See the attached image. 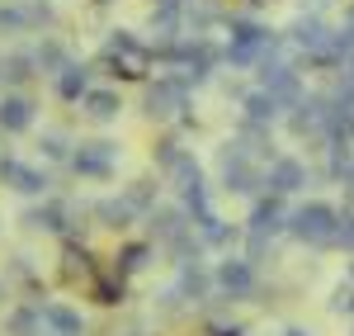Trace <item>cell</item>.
<instances>
[{
    "label": "cell",
    "mask_w": 354,
    "mask_h": 336,
    "mask_svg": "<svg viewBox=\"0 0 354 336\" xmlns=\"http://www.w3.org/2000/svg\"><path fill=\"white\" fill-rule=\"evenodd\" d=\"M288 237H298L302 247H335V237H340V213L322 204V199H312V204H302L288 213Z\"/></svg>",
    "instance_id": "cell-1"
},
{
    "label": "cell",
    "mask_w": 354,
    "mask_h": 336,
    "mask_svg": "<svg viewBox=\"0 0 354 336\" xmlns=\"http://www.w3.org/2000/svg\"><path fill=\"white\" fill-rule=\"evenodd\" d=\"M218 166H222V190H227V195H260V190H265V166H260L255 157H245V147L236 138L222 142Z\"/></svg>",
    "instance_id": "cell-2"
},
{
    "label": "cell",
    "mask_w": 354,
    "mask_h": 336,
    "mask_svg": "<svg viewBox=\"0 0 354 336\" xmlns=\"http://www.w3.org/2000/svg\"><path fill=\"white\" fill-rule=\"evenodd\" d=\"M100 62L118 67V76H147V67H151L156 57H151V48H147L142 38H133L128 28H113L109 38H104V53H100Z\"/></svg>",
    "instance_id": "cell-3"
},
{
    "label": "cell",
    "mask_w": 354,
    "mask_h": 336,
    "mask_svg": "<svg viewBox=\"0 0 354 336\" xmlns=\"http://www.w3.org/2000/svg\"><path fill=\"white\" fill-rule=\"evenodd\" d=\"M189 109V81L185 76H156L142 90V114L147 118H175Z\"/></svg>",
    "instance_id": "cell-4"
},
{
    "label": "cell",
    "mask_w": 354,
    "mask_h": 336,
    "mask_svg": "<svg viewBox=\"0 0 354 336\" xmlns=\"http://www.w3.org/2000/svg\"><path fill=\"white\" fill-rule=\"evenodd\" d=\"M255 71H260V90H270L274 100L283 105V114H288V109L302 100V76H298V67H288V62H279V57H265Z\"/></svg>",
    "instance_id": "cell-5"
},
{
    "label": "cell",
    "mask_w": 354,
    "mask_h": 336,
    "mask_svg": "<svg viewBox=\"0 0 354 336\" xmlns=\"http://www.w3.org/2000/svg\"><path fill=\"white\" fill-rule=\"evenodd\" d=\"M113 166H118V142H109V138L81 142L76 157H71V170H76L81 180H109Z\"/></svg>",
    "instance_id": "cell-6"
},
{
    "label": "cell",
    "mask_w": 354,
    "mask_h": 336,
    "mask_svg": "<svg viewBox=\"0 0 354 336\" xmlns=\"http://www.w3.org/2000/svg\"><path fill=\"white\" fill-rule=\"evenodd\" d=\"M283 33H288V43H293L298 53H307V57H322V53L330 48V33H335V28H330L326 19H322V15H298L293 24L283 28Z\"/></svg>",
    "instance_id": "cell-7"
},
{
    "label": "cell",
    "mask_w": 354,
    "mask_h": 336,
    "mask_svg": "<svg viewBox=\"0 0 354 336\" xmlns=\"http://www.w3.org/2000/svg\"><path fill=\"white\" fill-rule=\"evenodd\" d=\"M189 227H194V218L185 209H175V204H161V209L147 213V232H151V242H161V247H175Z\"/></svg>",
    "instance_id": "cell-8"
},
{
    "label": "cell",
    "mask_w": 354,
    "mask_h": 336,
    "mask_svg": "<svg viewBox=\"0 0 354 336\" xmlns=\"http://www.w3.org/2000/svg\"><path fill=\"white\" fill-rule=\"evenodd\" d=\"M213 280L227 299H250L255 294V265L245 260V256H227L218 270H213Z\"/></svg>",
    "instance_id": "cell-9"
},
{
    "label": "cell",
    "mask_w": 354,
    "mask_h": 336,
    "mask_svg": "<svg viewBox=\"0 0 354 336\" xmlns=\"http://www.w3.org/2000/svg\"><path fill=\"white\" fill-rule=\"evenodd\" d=\"M0 180H5L15 195H28V199L48 195V185H53L38 166H28V161H19V157H0Z\"/></svg>",
    "instance_id": "cell-10"
},
{
    "label": "cell",
    "mask_w": 354,
    "mask_h": 336,
    "mask_svg": "<svg viewBox=\"0 0 354 336\" xmlns=\"http://www.w3.org/2000/svg\"><path fill=\"white\" fill-rule=\"evenodd\" d=\"M245 232H255V237H279V232H288V209H283V195L255 199Z\"/></svg>",
    "instance_id": "cell-11"
},
{
    "label": "cell",
    "mask_w": 354,
    "mask_h": 336,
    "mask_svg": "<svg viewBox=\"0 0 354 336\" xmlns=\"http://www.w3.org/2000/svg\"><path fill=\"white\" fill-rule=\"evenodd\" d=\"M265 190H270V195H298V190H307V161L279 157V161L265 170Z\"/></svg>",
    "instance_id": "cell-12"
},
{
    "label": "cell",
    "mask_w": 354,
    "mask_h": 336,
    "mask_svg": "<svg viewBox=\"0 0 354 336\" xmlns=\"http://www.w3.org/2000/svg\"><path fill=\"white\" fill-rule=\"evenodd\" d=\"M33 114H38V105H33L28 95L5 90V95H0V133H28V128H33Z\"/></svg>",
    "instance_id": "cell-13"
},
{
    "label": "cell",
    "mask_w": 354,
    "mask_h": 336,
    "mask_svg": "<svg viewBox=\"0 0 354 336\" xmlns=\"http://www.w3.org/2000/svg\"><path fill=\"white\" fill-rule=\"evenodd\" d=\"M19 223H24L28 232H66V227H71V204H62V199H48V204L28 209Z\"/></svg>",
    "instance_id": "cell-14"
},
{
    "label": "cell",
    "mask_w": 354,
    "mask_h": 336,
    "mask_svg": "<svg viewBox=\"0 0 354 336\" xmlns=\"http://www.w3.org/2000/svg\"><path fill=\"white\" fill-rule=\"evenodd\" d=\"M213 284H218V280L203 270V260H185V265H180V280H175V289H180L189 303H203V299L213 294Z\"/></svg>",
    "instance_id": "cell-15"
},
{
    "label": "cell",
    "mask_w": 354,
    "mask_h": 336,
    "mask_svg": "<svg viewBox=\"0 0 354 336\" xmlns=\"http://www.w3.org/2000/svg\"><path fill=\"white\" fill-rule=\"evenodd\" d=\"M241 114H245V123H260V128H274V118L283 114V105L274 100L270 90H245V95H241Z\"/></svg>",
    "instance_id": "cell-16"
},
{
    "label": "cell",
    "mask_w": 354,
    "mask_h": 336,
    "mask_svg": "<svg viewBox=\"0 0 354 336\" xmlns=\"http://www.w3.org/2000/svg\"><path fill=\"white\" fill-rule=\"evenodd\" d=\"M90 218H95L100 227H109V232H123V227L133 223V204H128V199L104 195V199H95V204H90Z\"/></svg>",
    "instance_id": "cell-17"
},
{
    "label": "cell",
    "mask_w": 354,
    "mask_h": 336,
    "mask_svg": "<svg viewBox=\"0 0 354 336\" xmlns=\"http://www.w3.org/2000/svg\"><path fill=\"white\" fill-rule=\"evenodd\" d=\"M151 33H156V48L180 43V33H185V5H156L151 10Z\"/></svg>",
    "instance_id": "cell-18"
},
{
    "label": "cell",
    "mask_w": 354,
    "mask_h": 336,
    "mask_svg": "<svg viewBox=\"0 0 354 336\" xmlns=\"http://www.w3.org/2000/svg\"><path fill=\"white\" fill-rule=\"evenodd\" d=\"M43 327L53 336H85V317L76 308H66V303H48L43 308Z\"/></svg>",
    "instance_id": "cell-19"
},
{
    "label": "cell",
    "mask_w": 354,
    "mask_h": 336,
    "mask_svg": "<svg viewBox=\"0 0 354 336\" xmlns=\"http://www.w3.org/2000/svg\"><path fill=\"white\" fill-rule=\"evenodd\" d=\"M81 109L90 114L95 123H109V118H118V109H123V95H118V90H104V85H95V90L81 100Z\"/></svg>",
    "instance_id": "cell-20"
},
{
    "label": "cell",
    "mask_w": 354,
    "mask_h": 336,
    "mask_svg": "<svg viewBox=\"0 0 354 336\" xmlns=\"http://www.w3.org/2000/svg\"><path fill=\"white\" fill-rule=\"evenodd\" d=\"M90 71H95V67H85V62H71V67L57 76V95H62V100H85V95L95 90V85H90Z\"/></svg>",
    "instance_id": "cell-21"
},
{
    "label": "cell",
    "mask_w": 354,
    "mask_h": 336,
    "mask_svg": "<svg viewBox=\"0 0 354 336\" xmlns=\"http://www.w3.org/2000/svg\"><path fill=\"white\" fill-rule=\"evenodd\" d=\"M33 62H38V76H62V71L71 67V57H66V48H62L57 38H43V43L33 48Z\"/></svg>",
    "instance_id": "cell-22"
},
{
    "label": "cell",
    "mask_w": 354,
    "mask_h": 336,
    "mask_svg": "<svg viewBox=\"0 0 354 336\" xmlns=\"http://www.w3.org/2000/svg\"><path fill=\"white\" fill-rule=\"evenodd\" d=\"M194 227H198V237H203L208 247H232V242H236V227H227L213 209H208V213H198V218H194Z\"/></svg>",
    "instance_id": "cell-23"
},
{
    "label": "cell",
    "mask_w": 354,
    "mask_h": 336,
    "mask_svg": "<svg viewBox=\"0 0 354 336\" xmlns=\"http://www.w3.org/2000/svg\"><path fill=\"white\" fill-rule=\"evenodd\" d=\"M28 76H38L33 53H10L5 62H0V81H5V85H24Z\"/></svg>",
    "instance_id": "cell-24"
},
{
    "label": "cell",
    "mask_w": 354,
    "mask_h": 336,
    "mask_svg": "<svg viewBox=\"0 0 354 336\" xmlns=\"http://www.w3.org/2000/svg\"><path fill=\"white\" fill-rule=\"evenodd\" d=\"M43 308L38 303H28V308H15L10 312V322H5V336H43Z\"/></svg>",
    "instance_id": "cell-25"
},
{
    "label": "cell",
    "mask_w": 354,
    "mask_h": 336,
    "mask_svg": "<svg viewBox=\"0 0 354 336\" xmlns=\"http://www.w3.org/2000/svg\"><path fill=\"white\" fill-rule=\"evenodd\" d=\"M170 180H175V190H180V195H189V190H203V166H198L189 152H185V157H180V166L170 170Z\"/></svg>",
    "instance_id": "cell-26"
},
{
    "label": "cell",
    "mask_w": 354,
    "mask_h": 336,
    "mask_svg": "<svg viewBox=\"0 0 354 336\" xmlns=\"http://www.w3.org/2000/svg\"><path fill=\"white\" fill-rule=\"evenodd\" d=\"M123 199L133 204V213H151V209H161V204H156V185H151V180H133V185L123 190Z\"/></svg>",
    "instance_id": "cell-27"
},
{
    "label": "cell",
    "mask_w": 354,
    "mask_h": 336,
    "mask_svg": "<svg viewBox=\"0 0 354 336\" xmlns=\"http://www.w3.org/2000/svg\"><path fill=\"white\" fill-rule=\"evenodd\" d=\"M151 256H156L151 242H133V247H123V251H118V270H123V275H133V270H142Z\"/></svg>",
    "instance_id": "cell-28"
},
{
    "label": "cell",
    "mask_w": 354,
    "mask_h": 336,
    "mask_svg": "<svg viewBox=\"0 0 354 336\" xmlns=\"http://www.w3.org/2000/svg\"><path fill=\"white\" fill-rule=\"evenodd\" d=\"M213 19H218V10H213L208 0H189V5H185V24L194 28V38H203V28L213 24Z\"/></svg>",
    "instance_id": "cell-29"
},
{
    "label": "cell",
    "mask_w": 354,
    "mask_h": 336,
    "mask_svg": "<svg viewBox=\"0 0 354 336\" xmlns=\"http://www.w3.org/2000/svg\"><path fill=\"white\" fill-rule=\"evenodd\" d=\"M24 28H33L28 5H0V33H24Z\"/></svg>",
    "instance_id": "cell-30"
},
{
    "label": "cell",
    "mask_w": 354,
    "mask_h": 336,
    "mask_svg": "<svg viewBox=\"0 0 354 336\" xmlns=\"http://www.w3.org/2000/svg\"><path fill=\"white\" fill-rule=\"evenodd\" d=\"M38 152H43L48 161H71V157H76L71 142L62 138V133H43V138H38Z\"/></svg>",
    "instance_id": "cell-31"
},
{
    "label": "cell",
    "mask_w": 354,
    "mask_h": 336,
    "mask_svg": "<svg viewBox=\"0 0 354 336\" xmlns=\"http://www.w3.org/2000/svg\"><path fill=\"white\" fill-rule=\"evenodd\" d=\"M151 157H156V166H161L165 175H170V170L180 166V157H185V147H180L175 138H161V142H156V152H151Z\"/></svg>",
    "instance_id": "cell-32"
},
{
    "label": "cell",
    "mask_w": 354,
    "mask_h": 336,
    "mask_svg": "<svg viewBox=\"0 0 354 336\" xmlns=\"http://www.w3.org/2000/svg\"><path fill=\"white\" fill-rule=\"evenodd\" d=\"M330 312L354 317V280H345V284H335V289H330Z\"/></svg>",
    "instance_id": "cell-33"
},
{
    "label": "cell",
    "mask_w": 354,
    "mask_h": 336,
    "mask_svg": "<svg viewBox=\"0 0 354 336\" xmlns=\"http://www.w3.org/2000/svg\"><path fill=\"white\" fill-rule=\"evenodd\" d=\"M335 247L354 251V213H345V218H340V237H335Z\"/></svg>",
    "instance_id": "cell-34"
},
{
    "label": "cell",
    "mask_w": 354,
    "mask_h": 336,
    "mask_svg": "<svg viewBox=\"0 0 354 336\" xmlns=\"http://www.w3.org/2000/svg\"><path fill=\"white\" fill-rule=\"evenodd\" d=\"M283 336H312V332H302V327H288V332H283Z\"/></svg>",
    "instance_id": "cell-35"
},
{
    "label": "cell",
    "mask_w": 354,
    "mask_h": 336,
    "mask_svg": "<svg viewBox=\"0 0 354 336\" xmlns=\"http://www.w3.org/2000/svg\"><path fill=\"white\" fill-rule=\"evenodd\" d=\"M250 5H260V0H250Z\"/></svg>",
    "instance_id": "cell-36"
},
{
    "label": "cell",
    "mask_w": 354,
    "mask_h": 336,
    "mask_svg": "<svg viewBox=\"0 0 354 336\" xmlns=\"http://www.w3.org/2000/svg\"><path fill=\"white\" fill-rule=\"evenodd\" d=\"M128 336H137V332H128Z\"/></svg>",
    "instance_id": "cell-37"
}]
</instances>
